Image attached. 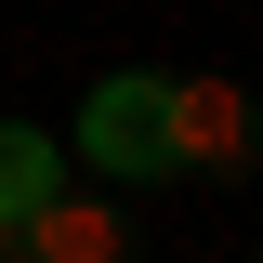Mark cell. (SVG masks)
<instances>
[{
    "label": "cell",
    "instance_id": "6da1fadb",
    "mask_svg": "<svg viewBox=\"0 0 263 263\" xmlns=\"http://www.w3.org/2000/svg\"><path fill=\"white\" fill-rule=\"evenodd\" d=\"M79 158L105 184H171V66H119L79 105Z\"/></svg>",
    "mask_w": 263,
    "mask_h": 263
},
{
    "label": "cell",
    "instance_id": "7a4b0ae2",
    "mask_svg": "<svg viewBox=\"0 0 263 263\" xmlns=\"http://www.w3.org/2000/svg\"><path fill=\"white\" fill-rule=\"evenodd\" d=\"M0 250H13V263H132V211H119V197H92V184H53Z\"/></svg>",
    "mask_w": 263,
    "mask_h": 263
},
{
    "label": "cell",
    "instance_id": "3957f363",
    "mask_svg": "<svg viewBox=\"0 0 263 263\" xmlns=\"http://www.w3.org/2000/svg\"><path fill=\"white\" fill-rule=\"evenodd\" d=\"M250 145H263V119L237 79H171V171H237Z\"/></svg>",
    "mask_w": 263,
    "mask_h": 263
},
{
    "label": "cell",
    "instance_id": "277c9868",
    "mask_svg": "<svg viewBox=\"0 0 263 263\" xmlns=\"http://www.w3.org/2000/svg\"><path fill=\"white\" fill-rule=\"evenodd\" d=\"M66 184V158H53V132H27V119H0V237L27 224L40 197Z\"/></svg>",
    "mask_w": 263,
    "mask_h": 263
},
{
    "label": "cell",
    "instance_id": "5b68a950",
    "mask_svg": "<svg viewBox=\"0 0 263 263\" xmlns=\"http://www.w3.org/2000/svg\"><path fill=\"white\" fill-rule=\"evenodd\" d=\"M0 263H13V250H0Z\"/></svg>",
    "mask_w": 263,
    "mask_h": 263
}]
</instances>
